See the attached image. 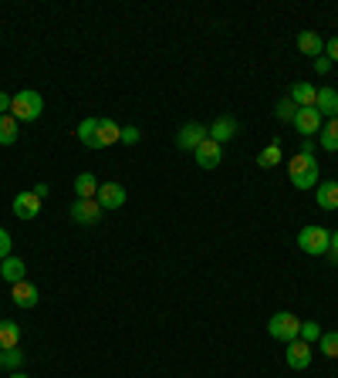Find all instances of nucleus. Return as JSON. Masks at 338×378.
I'll use <instances>...</instances> for the list:
<instances>
[{
    "label": "nucleus",
    "mask_w": 338,
    "mask_h": 378,
    "mask_svg": "<svg viewBox=\"0 0 338 378\" xmlns=\"http://www.w3.org/2000/svg\"><path fill=\"white\" fill-rule=\"evenodd\" d=\"M288 179H291L294 189H315L318 186V163H315V155H294L291 163H288Z\"/></svg>",
    "instance_id": "obj_1"
},
{
    "label": "nucleus",
    "mask_w": 338,
    "mask_h": 378,
    "mask_svg": "<svg viewBox=\"0 0 338 378\" xmlns=\"http://www.w3.org/2000/svg\"><path fill=\"white\" fill-rule=\"evenodd\" d=\"M41 112H45V98H41L34 88L17 91L14 102H11V115H14L17 122H37Z\"/></svg>",
    "instance_id": "obj_2"
},
{
    "label": "nucleus",
    "mask_w": 338,
    "mask_h": 378,
    "mask_svg": "<svg viewBox=\"0 0 338 378\" xmlns=\"http://www.w3.org/2000/svg\"><path fill=\"white\" fill-rule=\"evenodd\" d=\"M298 247L305 250L308 257H325L328 254V247H332V233L325 227H301V233H298Z\"/></svg>",
    "instance_id": "obj_3"
},
{
    "label": "nucleus",
    "mask_w": 338,
    "mask_h": 378,
    "mask_svg": "<svg viewBox=\"0 0 338 378\" xmlns=\"http://www.w3.org/2000/svg\"><path fill=\"white\" fill-rule=\"evenodd\" d=\"M267 334L274 338V341H294V338H301V321L294 318L291 311H277V314H271V321H267Z\"/></svg>",
    "instance_id": "obj_4"
},
{
    "label": "nucleus",
    "mask_w": 338,
    "mask_h": 378,
    "mask_svg": "<svg viewBox=\"0 0 338 378\" xmlns=\"http://www.w3.org/2000/svg\"><path fill=\"white\" fill-rule=\"evenodd\" d=\"M102 206H98V199H75L71 203V220L81 223V227H95L98 220H102Z\"/></svg>",
    "instance_id": "obj_5"
},
{
    "label": "nucleus",
    "mask_w": 338,
    "mask_h": 378,
    "mask_svg": "<svg viewBox=\"0 0 338 378\" xmlns=\"http://www.w3.org/2000/svg\"><path fill=\"white\" fill-rule=\"evenodd\" d=\"M203 138H210L206 125H203V122H186L183 129L176 132V146L186 149V152H197V146H200Z\"/></svg>",
    "instance_id": "obj_6"
},
{
    "label": "nucleus",
    "mask_w": 338,
    "mask_h": 378,
    "mask_svg": "<svg viewBox=\"0 0 338 378\" xmlns=\"http://www.w3.org/2000/svg\"><path fill=\"white\" fill-rule=\"evenodd\" d=\"M193 155H197V166L200 169H216L220 163H223V146L214 142V138H203Z\"/></svg>",
    "instance_id": "obj_7"
},
{
    "label": "nucleus",
    "mask_w": 338,
    "mask_h": 378,
    "mask_svg": "<svg viewBox=\"0 0 338 378\" xmlns=\"http://www.w3.org/2000/svg\"><path fill=\"white\" fill-rule=\"evenodd\" d=\"M284 358H288V365H291L294 372H305L308 365H311V358H315V351H311V345H308V341L294 338V341H288V351H284Z\"/></svg>",
    "instance_id": "obj_8"
},
{
    "label": "nucleus",
    "mask_w": 338,
    "mask_h": 378,
    "mask_svg": "<svg viewBox=\"0 0 338 378\" xmlns=\"http://www.w3.org/2000/svg\"><path fill=\"white\" fill-rule=\"evenodd\" d=\"M98 206H102V210H119V206H125V186L122 182H102V186H98Z\"/></svg>",
    "instance_id": "obj_9"
},
{
    "label": "nucleus",
    "mask_w": 338,
    "mask_h": 378,
    "mask_svg": "<svg viewBox=\"0 0 338 378\" xmlns=\"http://www.w3.org/2000/svg\"><path fill=\"white\" fill-rule=\"evenodd\" d=\"M294 129L301 132V136H318L322 132V125H325V119L318 115V108H298V115H294V122H291Z\"/></svg>",
    "instance_id": "obj_10"
},
{
    "label": "nucleus",
    "mask_w": 338,
    "mask_h": 378,
    "mask_svg": "<svg viewBox=\"0 0 338 378\" xmlns=\"http://www.w3.org/2000/svg\"><path fill=\"white\" fill-rule=\"evenodd\" d=\"M206 132H210V138H214V142L227 146V142L240 132V125H237V119H233V115H220L214 125H206Z\"/></svg>",
    "instance_id": "obj_11"
},
{
    "label": "nucleus",
    "mask_w": 338,
    "mask_h": 378,
    "mask_svg": "<svg viewBox=\"0 0 338 378\" xmlns=\"http://www.w3.org/2000/svg\"><path fill=\"white\" fill-rule=\"evenodd\" d=\"M298 51L311 61L322 58L325 54V37L318 34V30H301V34H298Z\"/></svg>",
    "instance_id": "obj_12"
},
{
    "label": "nucleus",
    "mask_w": 338,
    "mask_h": 378,
    "mask_svg": "<svg viewBox=\"0 0 338 378\" xmlns=\"http://www.w3.org/2000/svg\"><path fill=\"white\" fill-rule=\"evenodd\" d=\"M11 301H14L17 307H24V311H31V307H37L41 294H37V288H34L31 280H21V284L11 288Z\"/></svg>",
    "instance_id": "obj_13"
},
{
    "label": "nucleus",
    "mask_w": 338,
    "mask_h": 378,
    "mask_svg": "<svg viewBox=\"0 0 338 378\" xmlns=\"http://www.w3.org/2000/svg\"><path fill=\"white\" fill-rule=\"evenodd\" d=\"M37 213H41V199L34 196L31 189L17 193V196H14V216H17V220H34Z\"/></svg>",
    "instance_id": "obj_14"
},
{
    "label": "nucleus",
    "mask_w": 338,
    "mask_h": 378,
    "mask_svg": "<svg viewBox=\"0 0 338 378\" xmlns=\"http://www.w3.org/2000/svg\"><path fill=\"white\" fill-rule=\"evenodd\" d=\"M0 277H4L11 288H14V284H21V280H28V264L11 254L7 260H0Z\"/></svg>",
    "instance_id": "obj_15"
},
{
    "label": "nucleus",
    "mask_w": 338,
    "mask_h": 378,
    "mask_svg": "<svg viewBox=\"0 0 338 378\" xmlns=\"http://www.w3.org/2000/svg\"><path fill=\"white\" fill-rule=\"evenodd\" d=\"M315 203L322 210H338V179H325L315 186Z\"/></svg>",
    "instance_id": "obj_16"
},
{
    "label": "nucleus",
    "mask_w": 338,
    "mask_h": 378,
    "mask_svg": "<svg viewBox=\"0 0 338 378\" xmlns=\"http://www.w3.org/2000/svg\"><path fill=\"white\" fill-rule=\"evenodd\" d=\"M315 108L322 119H338V91L328 85V88H318V98H315Z\"/></svg>",
    "instance_id": "obj_17"
},
{
    "label": "nucleus",
    "mask_w": 338,
    "mask_h": 378,
    "mask_svg": "<svg viewBox=\"0 0 338 378\" xmlns=\"http://www.w3.org/2000/svg\"><path fill=\"white\" fill-rule=\"evenodd\" d=\"M288 98H291V102H294V105H298V108H315V98H318V88H315L311 81H298V85H294V88H291V95H288Z\"/></svg>",
    "instance_id": "obj_18"
},
{
    "label": "nucleus",
    "mask_w": 338,
    "mask_h": 378,
    "mask_svg": "<svg viewBox=\"0 0 338 378\" xmlns=\"http://www.w3.org/2000/svg\"><path fill=\"white\" fill-rule=\"evenodd\" d=\"M122 138V125H115L112 119H98V149H108Z\"/></svg>",
    "instance_id": "obj_19"
},
{
    "label": "nucleus",
    "mask_w": 338,
    "mask_h": 378,
    "mask_svg": "<svg viewBox=\"0 0 338 378\" xmlns=\"http://www.w3.org/2000/svg\"><path fill=\"white\" fill-rule=\"evenodd\" d=\"M75 196L78 199H95L98 196V179L92 172H78L75 176Z\"/></svg>",
    "instance_id": "obj_20"
},
{
    "label": "nucleus",
    "mask_w": 338,
    "mask_h": 378,
    "mask_svg": "<svg viewBox=\"0 0 338 378\" xmlns=\"http://www.w3.org/2000/svg\"><path fill=\"white\" fill-rule=\"evenodd\" d=\"M318 146L325 152H338V119H328L318 132Z\"/></svg>",
    "instance_id": "obj_21"
},
{
    "label": "nucleus",
    "mask_w": 338,
    "mask_h": 378,
    "mask_svg": "<svg viewBox=\"0 0 338 378\" xmlns=\"http://www.w3.org/2000/svg\"><path fill=\"white\" fill-rule=\"evenodd\" d=\"M21 345V328H17V321H0V348L11 351Z\"/></svg>",
    "instance_id": "obj_22"
},
{
    "label": "nucleus",
    "mask_w": 338,
    "mask_h": 378,
    "mask_svg": "<svg viewBox=\"0 0 338 378\" xmlns=\"http://www.w3.org/2000/svg\"><path fill=\"white\" fill-rule=\"evenodd\" d=\"M78 142L88 149H98V119H85L78 125Z\"/></svg>",
    "instance_id": "obj_23"
},
{
    "label": "nucleus",
    "mask_w": 338,
    "mask_h": 378,
    "mask_svg": "<svg viewBox=\"0 0 338 378\" xmlns=\"http://www.w3.org/2000/svg\"><path fill=\"white\" fill-rule=\"evenodd\" d=\"M277 163H284V152H281V142H271V146L257 155V166H261V169H274Z\"/></svg>",
    "instance_id": "obj_24"
},
{
    "label": "nucleus",
    "mask_w": 338,
    "mask_h": 378,
    "mask_svg": "<svg viewBox=\"0 0 338 378\" xmlns=\"http://www.w3.org/2000/svg\"><path fill=\"white\" fill-rule=\"evenodd\" d=\"M17 142V119L14 115H0V146H14Z\"/></svg>",
    "instance_id": "obj_25"
},
{
    "label": "nucleus",
    "mask_w": 338,
    "mask_h": 378,
    "mask_svg": "<svg viewBox=\"0 0 338 378\" xmlns=\"http://www.w3.org/2000/svg\"><path fill=\"white\" fill-rule=\"evenodd\" d=\"M294 115H298V105H294L291 98H281V102L274 105V119L277 122H288V125H291Z\"/></svg>",
    "instance_id": "obj_26"
},
{
    "label": "nucleus",
    "mask_w": 338,
    "mask_h": 378,
    "mask_svg": "<svg viewBox=\"0 0 338 378\" xmlns=\"http://www.w3.org/2000/svg\"><path fill=\"white\" fill-rule=\"evenodd\" d=\"M318 345H322V355H325V358H338V331H322Z\"/></svg>",
    "instance_id": "obj_27"
},
{
    "label": "nucleus",
    "mask_w": 338,
    "mask_h": 378,
    "mask_svg": "<svg viewBox=\"0 0 338 378\" xmlns=\"http://www.w3.org/2000/svg\"><path fill=\"white\" fill-rule=\"evenodd\" d=\"M322 338V324H315V321H301V341H318Z\"/></svg>",
    "instance_id": "obj_28"
},
{
    "label": "nucleus",
    "mask_w": 338,
    "mask_h": 378,
    "mask_svg": "<svg viewBox=\"0 0 338 378\" xmlns=\"http://www.w3.org/2000/svg\"><path fill=\"white\" fill-rule=\"evenodd\" d=\"M4 365L11 368V372H17L21 365H24V351H17V348H11V351H4Z\"/></svg>",
    "instance_id": "obj_29"
},
{
    "label": "nucleus",
    "mask_w": 338,
    "mask_h": 378,
    "mask_svg": "<svg viewBox=\"0 0 338 378\" xmlns=\"http://www.w3.org/2000/svg\"><path fill=\"white\" fill-rule=\"evenodd\" d=\"M139 138H142V132H139L136 125H122V138H119L122 146H136Z\"/></svg>",
    "instance_id": "obj_30"
},
{
    "label": "nucleus",
    "mask_w": 338,
    "mask_h": 378,
    "mask_svg": "<svg viewBox=\"0 0 338 378\" xmlns=\"http://www.w3.org/2000/svg\"><path fill=\"white\" fill-rule=\"evenodd\" d=\"M11 247H14V240H11V233L0 227V260H7L11 257Z\"/></svg>",
    "instance_id": "obj_31"
},
{
    "label": "nucleus",
    "mask_w": 338,
    "mask_h": 378,
    "mask_svg": "<svg viewBox=\"0 0 338 378\" xmlns=\"http://www.w3.org/2000/svg\"><path fill=\"white\" fill-rule=\"evenodd\" d=\"M325 58H328V61H335V64H338V34H335V37H328V41H325Z\"/></svg>",
    "instance_id": "obj_32"
},
{
    "label": "nucleus",
    "mask_w": 338,
    "mask_h": 378,
    "mask_svg": "<svg viewBox=\"0 0 338 378\" xmlns=\"http://www.w3.org/2000/svg\"><path fill=\"white\" fill-rule=\"evenodd\" d=\"M328 71H332V61L325 58V54L322 58H315V75H328Z\"/></svg>",
    "instance_id": "obj_33"
},
{
    "label": "nucleus",
    "mask_w": 338,
    "mask_h": 378,
    "mask_svg": "<svg viewBox=\"0 0 338 378\" xmlns=\"http://www.w3.org/2000/svg\"><path fill=\"white\" fill-rule=\"evenodd\" d=\"M11 102H14V95L0 91V115H11Z\"/></svg>",
    "instance_id": "obj_34"
},
{
    "label": "nucleus",
    "mask_w": 338,
    "mask_h": 378,
    "mask_svg": "<svg viewBox=\"0 0 338 378\" xmlns=\"http://www.w3.org/2000/svg\"><path fill=\"white\" fill-rule=\"evenodd\" d=\"M31 193H34V196H37V199H41V203H45V199H47V193H51V189H47L45 182H37V186H34Z\"/></svg>",
    "instance_id": "obj_35"
},
{
    "label": "nucleus",
    "mask_w": 338,
    "mask_h": 378,
    "mask_svg": "<svg viewBox=\"0 0 338 378\" xmlns=\"http://www.w3.org/2000/svg\"><path fill=\"white\" fill-rule=\"evenodd\" d=\"M301 155H315V142L311 138H301Z\"/></svg>",
    "instance_id": "obj_36"
},
{
    "label": "nucleus",
    "mask_w": 338,
    "mask_h": 378,
    "mask_svg": "<svg viewBox=\"0 0 338 378\" xmlns=\"http://www.w3.org/2000/svg\"><path fill=\"white\" fill-rule=\"evenodd\" d=\"M328 250H335V254H338V230L332 233V247H328Z\"/></svg>",
    "instance_id": "obj_37"
},
{
    "label": "nucleus",
    "mask_w": 338,
    "mask_h": 378,
    "mask_svg": "<svg viewBox=\"0 0 338 378\" xmlns=\"http://www.w3.org/2000/svg\"><path fill=\"white\" fill-rule=\"evenodd\" d=\"M325 257H328V260H332V264H335V267H338V254H335V250H328Z\"/></svg>",
    "instance_id": "obj_38"
},
{
    "label": "nucleus",
    "mask_w": 338,
    "mask_h": 378,
    "mask_svg": "<svg viewBox=\"0 0 338 378\" xmlns=\"http://www.w3.org/2000/svg\"><path fill=\"white\" fill-rule=\"evenodd\" d=\"M11 378H31V375H24V372H14V375H11Z\"/></svg>",
    "instance_id": "obj_39"
},
{
    "label": "nucleus",
    "mask_w": 338,
    "mask_h": 378,
    "mask_svg": "<svg viewBox=\"0 0 338 378\" xmlns=\"http://www.w3.org/2000/svg\"><path fill=\"white\" fill-rule=\"evenodd\" d=\"M0 368H4V348H0Z\"/></svg>",
    "instance_id": "obj_40"
}]
</instances>
